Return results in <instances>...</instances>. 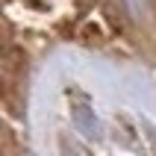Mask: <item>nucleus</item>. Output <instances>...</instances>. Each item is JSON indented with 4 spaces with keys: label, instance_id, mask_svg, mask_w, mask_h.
<instances>
[{
    "label": "nucleus",
    "instance_id": "1",
    "mask_svg": "<svg viewBox=\"0 0 156 156\" xmlns=\"http://www.w3.org/2000/svg\"><path fill=\"white\" fill-rule=\"evenodd\" d=\"M71 118H74V124H77V133H83L88 141H97L100 136H103V127H100V121H97V115L91 106L80 103L71 109Z\"/></svg>",
    "mask_w": 156,
    "mask_h": 156
},
{
    "label": "nucleus",
    "instance_id": "2",
    "mask_svg": "<svg viewBox=\"0 0 156 156\" xmlns=\"http://www.w3.org/2000/svg\"><path fill=\"white\" fill-rule=\"evenodd\" d=\"M127 3H130L133 12H141V6H144V0H127Z\"/></svg>",
    "mask_w": 156,
    "mask_h": 156
}]
</instances>
